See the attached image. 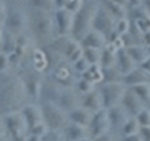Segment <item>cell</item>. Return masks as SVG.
I'll list each match as a JSON object with an SVG mask.
<instances>
[{"label":"cell","mask_w":150,"mask_h":141,"mask_svg":"<svg viewBox=\"0 0 150 141\" xmlns=\"http://www.w3.org/2000/svg\"><path fill=\"white\" fill-rule=\"evenodd\" d=\"M26 32L38 47L48 44L56 36L53 12L27 9Z\"/></svg>","instance_id":"1"},{"label":"cell","mask_w":150,"mask_h":141,"mask_svg":"<svg viewBox=\"0 0 150 141\" xmlns=\"http://www.w3.org/2000/svg\"><path fill=\"white\" fill-rule=\"evenodd\" d=\"M98 5L96 0L86 1L78 11L73 13L72 26L69 34L73 39L80 42L92 29L93 18Z\"/></svg>","instance_id":"2"},{"label":"cell","mask_w":150,"mask_h":141,"mask_svg":"<svg viewBox=\"0 0 150 141\" xmlns=\"http://www.w3.org/2000/svg\"><path fill=\"white\" fill-rule=\"evenodd\" d=\"M3 26L14 36L26 32L27 9L23 5L6 7L3 13Z\"/></svg>","instance_id":"3"},{"label":"cell","mask_w":150,"mask_h":141,"mask_svg":"<svg viewBox=\"0 0 150 141\" xmlns=\"http://www.w3.org/2000/svg\"><path fill=\"white\" fill-rule=\"evenodd\" d=\"M115 22L116 20L111 15L109 11L100 3H98L95 14H94L92 29L102 33L108 39L109 35L114 30Z\"/></svg>","instance_id":"4"},{"label":"cell","mask_w":150,"mask_h":141,"mask_svg":"<svg viewBox=\"0 0 150 141\" xmlns=\"http://www.w3.org/2000/svg\"><path fill=\"white\" fill-rule=\"evenodd\" d=\"M15 93L14 81L8 72H0V111L8 109Z\"/></svg>","instance_id":"5"},{"label":"cell","mask_w":150,"mask_h":141,"mask_svg":"<svg viewBox=\"0 0 150 141\" xmlns=\"http://www.w3.org/2000/svg\"><path fill=\"white\" fill-rule=\"evenodd\" d=\"M53 19L56 36L70 34L73 19L72 12L69 11L65 8H56L53 11Z\"/></svg>","instance_id":"6"},{"label":"cell","mask_w":150,"mask_h":141,"mask_svg":"<svg viewBox=\"0 0 150 141\" xmlns=\"http://www.w3.org/2000/svg\"><path fill=\"white\" fill-rule=\"evenodd\" d=\"M107 42V37L102 33L95 29H91L83 36V39L80 41V45L83 48H95L102 50Z\"/></svg>","instance_id":"7"},{"label":"cell","mask_w":150,"mask_h":141,"mask_svg":"<svg viewBox=\"0 0 150 141\" xmlns=\"http://www.w3.org/2000/svg\"><path fill=\"white\" fill-rule=\"evenodd\" d=\"M115 65L118 67L119 72L127 75L134 69L135 62L129 57L125 48L118 49L115 53Z\"/></svg>","instance_id":"8"},{"label":"cell","mask_w":150,"mask_h":141,"mask_svg":"<svg viewBox=\"0 0 150 141\" xmlns=\"http://www.w3.org/2000/svg\"><path fill=\"white\" fill-rule=\"evenodd\" d=\"M116 47L112 42L108 41L106 45L101 50L100 65L102 68L112 67L115 65V53L117 51Z\"/></svg>","instance_id":"9"},{"label":"cell","mask_w":150,"mask_h":141,"mask_svg":"<svg viewBox=\"0 0 150 141\" xmlns=\"http://www.w3.org/2000/svg\"><path fill=\"white\" fill-rule=\"evenodd\" d=\"M100 4L109 11V13L115 20H118V19H122V18H127V16H128L127 7L115 2L114 0H101Z\"/></svg>","instance_id":"10"},{"label":"cell","mask_w":150,"mask_h":141,"mask_svg":"<svg viewBox=\"0 0 150 141\" xmlns=\"http://www.w3.org/2000/svg\"><path fill=\"white\" fill-rule=\"evenodd\" d=\"M23 6L26 9L53 12L55 9L54 0H23Z\"/></svg>","instance_id":"11"},{"label":"cell","mask_w":150,"mask_h":141,"mask_svg":"<svg viewBox=\"0 0 150 141\" xmlns=\"http://www.w3.org/2000/svg\"><path fill=\"white\" fill-rule=\"evenodd\" d=\"M126 51L129 55V57L132 59L135 63H143L146 59L149 54L147 53L146 46L140 44H132L128 47H125Z\"/></svg>","instance_id":"12"},{"label":"cell","mask_w":150,"mask_h":141,"mask_svg":"<svg viewBox=\"0 0 150 141\" xmlns=\"http://www.w3.org/2000/svg\"><path fill=\"white\" fill-rule=\"evenodd\" d=\"M121 88L116 83L110 82L109 84L105 85L102 89V97L104 104L106 106H109L112 102H115L116 98L118 97Z\"/></svg>","instance_id":"13"},{"label":"cell","mask_w":150,"mask_h":141,"mask_svg":"<svg viewBox=\"0 0 150 141\" xmlns=\"http://www.w3.org/2000/svg\"><path fill=\"white\" fill-rule=\"evenodd\" d=\"M16 36L4 29L0 43V51H3L8 55L12 53L16 48Z\"/></svg>","instance_id":"14"},{"label":"cell","mask_w":150,"mask_h":141,"mask_svg":"<svg viewBox=\"0 0 150 141\" xmlns=\"http://www.w3.org/2000/svg\"><path fill=\"white\" fill-rule=\"evenodd\" d=\"M43 113H44L45 119L47 120V121H48L51 126L55 127V126L59 125L61 121V117L57 112L55 111L54 109H53V107L50 106H44Z\"/></svg>","instance_id":"15"},{"label":"cell","mask_w":150,"mask_h":141,"mask_svg":"<svg viewBox=\"0 0 150 141\" xmlns=\"http://www.w3.org/2000/svg\"><path fill=\"white\" fill-rule=\"evenodd\" d=\"M103 77L102 70H100V64L90 65V67L86 72H83V79H87L88 81H100Z\"/></svg>","instance_id":"16"},{"label":"cell","mask_w":150,"mask_h":141,"mask_svg":"<svg viewBox=\"0 0 150 141\" xmlns=\"http://www.w3.org/2000/svg\"><path fill=\"white\" fill-rule=\"evenodd\" d=\"M83 56L90 65L100 64L101 50L95 48H83Z\"/></svg>","instance_id":"17"},{"label":"cell","mask_w":150,"mask_h":141,"mask_svg":"<svg viewBox=\"0 0 150 141\" xmlns=\"http://www.w3.org/2000/svg\"><path fill=\"white\" fill-rule=\"evenodd\" d=\"M130 28V22L128 18H122L116 20L115 23L114 31L115 32V34L119 36H122L126 34H128L129 32Z\"/></svg>","instance_id":"18"},{"label":"cell","mask_w":150,"mask_h":141,"mask_svg":"<svg viewBox=\"0 0 150 141\" xmlns=\"http://www.w3.org/2000/svg\"><path fill=\"white\" fill-rule=\"evenodd\" d=\"M133 91L135 92L136 95L139 96L141 99L147 100L149 98L150 87L148 84H146L145 82H140V83L135 84L133 86Z\"/></svg>","instance_id":"19"},{"label":"cell","mask_w":150,"mask_h":141,"mask_svg":"<svg viewBox=\"0 0 150 141\" xmlns=\"http://www.w3.org/2000/svg\"><path fill=\"white\" fill-rule=\"evenodd\" d=\"M134 23H135L136 28H137L138 31L142 35L144 33L149 31L150 30V13L144 16L143 18L135 19Z\"/></svg>","instance_id":"20"},{"label":"cell","mask_w":150,"mask_h":141,"mask_svg":"<svg viewBox=\"0 0 150 141\" xmlns=\"http://www.w3.org/2000/svg\"><path fill=\"white\" fill-rule=\"evenodd\" d=\"M143 81H144L143 74L140 71H137V70H134V69L131 72L127 74L124 78V81L127 84H133V85L140 82H143Z\"/></svg>","instance_id":"21"},{"label":"cell","mask_w":150,"mask_h":141,"mask_svg":"<svg viewBox=\"0 0 150 141\" xmlns=\"http://www.w3.org/2000/svg\"><path fill=\"white\" fill-rule=\"evenodd\" d=\"M37 78L33 72H26L25 75V86L27 91L29 92L30 95H34L37 92Z\"/></svg>","instance_id":"22"},{"label":"cell","mask_w":150,"mask_h":141,"mask_svg":"<svg viewBox=\"0 0 150 141\" xmlns=\"http://www.w3.org/2000/svg\"><path fill=\"white\" fill-rule=\"evenodd\" d=\"M83 2H84L83 0H67L64 8L66 9H68L69 11L75 13L81 8Z\"/></svg>","instance_id":"23"},{"label":"cell","mask_w":150,"mask_h":141,"mask_svg":"<svg viewBox=\"0 0 150 141\" xmlns=\"http://www.w3.org/2000/svg\"><path fill=\"white\" fill-rule=\"evenodd\" d=\"M71 65H73V67H74L75 70H76V71L81 72V73L86 72V70L88 69V67H90V64H89L87 61L83 58V56L80 60H78L77 62H75V63H73Z\"/></svg>","instance_id":"24"},{"label":"cell","mask_w":150,"mask_h":141,"mask_svg":"<svg viewBox=\"0 0 150 141\" xmlns=\"http://www.w3.org/2000/svg\"><path fill=\"white\" fill-rule=\"evenodd\" d=\"M123 102L126 105V107L130 110H135L136 109H137V101H136L135 96L133 95H130V93L124 97Z\"/></svg>","instance_id":"25"},{"label":"cell","mask_w":150,"mask_h":141,"mask_svg":"<svg viewBox=\"0 0 150 141\" xmlns=\"http://www.w3.org/2000/svg\"><path fill=\"white\" fill-rule=\"evenodd\" d=\"M83 47L80 46L79 48L74 51V53L69 56L68 58V62L69 64H73L75 62H77L78 60H80L83 57Z\"/></svg>","instance_id":"26"},{"label":"cell","mask_w":150,"mask_h":141,"mask_svg":"<svg viewBox=\"0 0 150 141\" xmlns=\"http://www.w3.org/2000/svg\"><path fill=\"white\" fill-rule=\"evenodd\" d=\"M8 65H9L8 55L3 53V51H0V72L6 71Z\"/></svg>","instance_id":"27"},{"label":"cell","mask_w":150,"mask_h":141,"mask_svg":"<svg viewBox=\"0 0 150 141\" xmlns=\"http://www.w3.org/2000/svg\"><path fill=\"white\" fill-rule=\"evenodd\" d=\"M71 118L75 121H79V123H83L84 121V115L81 111H75L71 114Z\"/></svg>","instance_id":"28"},{"label":"cell","mask_w":150,"mask_h":141,"mask_svg":"<svg viewBox=\"0 0 150 141\" xmlns=\"http://www.w3.org/2000/svg\"><path fill=\"white\" fill-rule=\"evenodd\" d=\"M144 0H128V7L130 8H139L143 5Z\"/></svg>","instance_id":"29"},{"label":"cell","mask_w":150,"mask_h":141,"mask_svg":"<svg viewBox=\"0 0 150 141\" xmlns=\"http://www.w3.org/2000/svg\"><path fill=\"white\" fill-rule=\"evenodd\" d=\"M1 2L6 8L9 6H14V5H22L23 0H1Z\"/></svg>","instance_id":"30"},{"label":"cell","mask_w":150,"mask_h":141,"mask_svg":"<svg viewBox=\"0 0 150 141\" xmlns=\"http://www.w3.org/2000/svg\"><path fill=\"white\" fill-rule=\"evenodd\" d=\"M141 68H142L144 71L150 73V56H148L143 63H141Z\"/></svg>","instance_id":"31"},{"label":"cell","mask_w":150,"mask_h":141,"mask_svg":"<svg viewBox=\"0 0 150 141\" xmlns=\"http://www.w3.org/2000/svg\"><path fill=\"white\" fill-rule=\"evenodd\" d=\"M89 83H90V81H88L87 79H82L81 81H80V83H79V88L81 89L82 91H83V92H86V91H88V86H89Z\"/></svg>","instance_id":"32"},{"label":"cell","mask_w":150,"mask_h":141,"mask_svg":"<svg viewBox=\"0 0 150 141\" xmlns=\"http://www.w3.org/2000/svg\"><path fill=\"white\" fill-rule=\"evenodd\" d=\"M143 37V43L144 46H149L150 45V30L144 33L142 35Z\"/></svg>","instance_id":"33"},{"label":"cell","mask_w":150,"mask_h":141,"mask_svg":"<svg viewBox=\"0 0 150 141\" xmlns=\"http://www.w3.org/2000/svg\"><path fill=\"white\" fill-rule=\"evenodd\" d=\"M69 135L72 138H76L80 135V131L76 127H70L69 129Z\"/></svg>","instance_id":"34"},{"label":"cell","mask_w":150,"mask_h":141,"mask_svg":"<svg viewBox=\"0 0 150 141\" xmlns=\"http://www.w3.org/2000/svg\"><path fill=\"white\" fill-rule=\"evenodd\" d=\"M66 2L67 0H54V6H55V9L56 8H62L65 7Z\"/></svg>","instance_id":"35"},{"label":"cell","mask_w":150,"mask_h":141,"mask_svg":"<svg viewBox=\"0 0 150 141\" xmlns=\"http://www.w3.org/2000/svg\"><path fill=\"white\" fill-rule=\"evenodd\" d=\"M142 134L144 137L145 141H150V129L147 128H143L142 129Z\"/></svg>","instance_id":"36"},{"label":"cell","mask_w":150,"mask_h":141,"mask_svg":"<svg viewBox=\"0 0 150 141\" xmlns=\"http://www.w3.org/2000/svg\"><path fill=\"white\" fill-rule=\"evenodd\" d=\"M139 120L141 121V123H146L147 121H148V115H147L146 112H143V113L140 115Z\"/></svg>","instance_id":"37"},{"label":"cell","mask_w":150,"mask_h":141,"mask_svg":"<svg viewBox=\"0 0 150 141\" xmlns=\"http://www.w3.org/2000/svg\"><path fill=\"white\" fill-rule=\"evenodd\" d=\"M55 140H56V137L54 134L47 135L46 137L43 138V141H55Z\"/></svg>","instance_id":"38"},{"label":"cell","mask_w":150,"mask_h":141,"mask_svg":"<svg viewBox=\"0 0 150 141\" xmlns=\"http://www.w3.org/2000/svg\"><path fill=\"white\" fill-rule=\"evenodd\" d=\"M3 30H4V26H3V15H1V16H0V43H1Z\"/></svg>","instance_id":"39"},{"label":"cell","mask_w":150,"mask_h":141,"mask_svg":"<svg viewBox=\"0 0 150 141\" xmlns=\"http://www.w3.org/2000/svg\"><path fill=\"white\" fill-rule=\"evenodd\" d=\"M114 1L120 5H123L125 7H128V0H114Z\"/></svg>","instance_id":"40"},{"label":"cell","mask_w":150,"mask_h":141,"mask_svg":"<svg viewBox=\"0 0 150 141\" xmlns=\"http://www.w3.org/2000/svg\"><path fill=\"white\" fill-rule=\"evenodd\" d=\"M144 4H145V8L148 11V12L150 13V0H144Z\"/></svg>","instance_id":"41"},{"label":"cell","mask_w":150,"mask_h":141,"mask_svg":"<svg viewBox=\"0 0 150 141\" xmlns=\"http://www.w3.org/2000/svg\"><path fill=\"white\" fill-rule=\"evenodd\" d=\"M4 11H5V6L3 5V3L1 2V0H0V16L3 15Z\"/></svg>","instance_id":"42"},{"label":"cell","mask_w":150,"mask_h":141,"mask_svg":"<svg viewBox=\"0 0 150 141\" xmlns=\"http://www.w3.org/2000/svg\"><path fill=\"white\" fill-rule=\"evenodd\" d=\"M126 141H139L137 137H130L128 139H126Z\"/></svg>","instance_id":"43"},{"label":"cell","mask_w":150,"mask_h":141,"mask_svg":"<svg viewBox=\"0 0 150 141\" xmlns=\"http://www.w3.org/2000/svg\"><path fill=\"white\" fill-rule=\"evenodd\" d=\"M146 49H147V53H148V54L150 56V45L149 46H146Z\"/></svg>","instance_id":"44"},{"label":"cell","mask_w":150,"mask_h":141,"mask_svg":"<svg viewBox=\"0 0 150 141\" xmlns=\"http://www.w3.org/2000/svg\"><path fill=\"white\" fill-rule=\"evenodd\" d=\"M83 1L84 2H86V1H92V0H83Z\"/></svg>","instance_id":"45"}]
</instances>
